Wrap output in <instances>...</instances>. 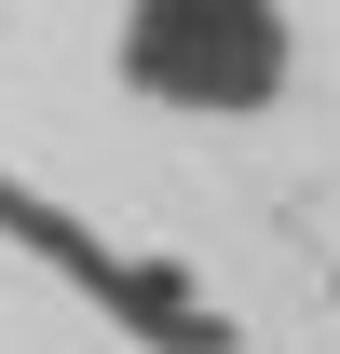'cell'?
Returning <instances> with one entry per match:
<instances>
[{"label":"cell","mask_w":340,"mask_h":354,"mask_svg":"<svg viewBox=\"0 0 340 354\" xmlns=\"http://www.w3.org/2000/svg\"><path fill=\"white\" fill-rule=\"evenodd\" d=\"M109 68L164 123H258L299 68V28H286V0H123Z\"/></svg>","instance_id":"6da1fadb"}]
</instances>
